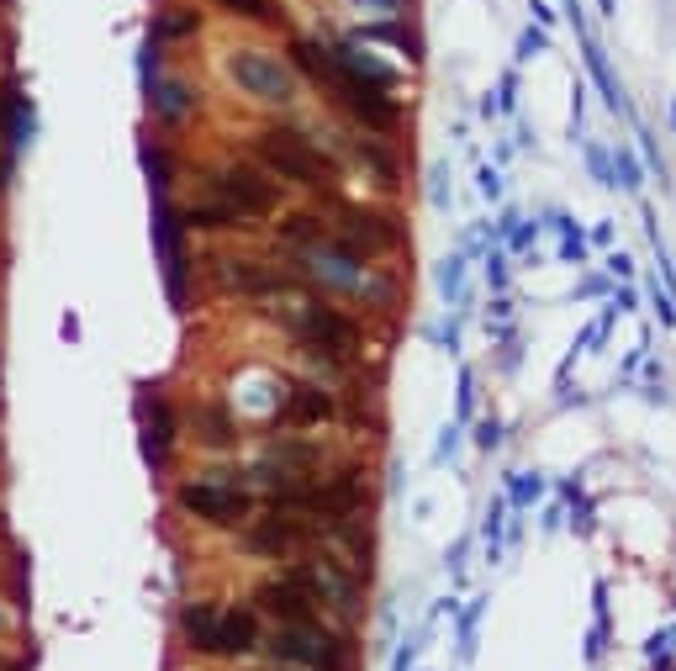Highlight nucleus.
I'll return each instance as SVG.
<instances>
[{"label": "nucleus", "mask_w": 676, "mask_h": 671, "mask_svg": "<svg viewBox=\"0 0 676 671\" xmlns=\"http://www.w3.org/2000/svg\"><path fill=\"white\" fill-rule=\"evenodd\" d=\"M180 508L206 524H238L249 513V497L238 487H222V481H191V487H180Z\"/></svg>", "instance_id": "nucleus-6"}, {"label": "nucleus", "mask_w": 676, "mask_h": 671, "mask_svg": "<svg viewBox=\"0 0 676 671\" xmlns=\"http://www.w3.org/2000/svg\"><path fill=\"white\" fill-rule=\"evenodd\" d=\"M291 323H296V339L312 344V349H328V354L354 349V323L344 318V312H333L328 302H302Z\"/></svg>", "instance_id": "nucleus-5"}, {"label": "nucleus", "mask_w": 676, "mask_h": 671, "mask_svg": "<svg viewBox=\"0 0 676 671\" xmlns=\"http://www.w3.org/2000/svg\"><path fill=\"white\" fill-rule=\"evenodd\" d=\"M212 191H217V207L228 212L233 222L238 217H265V212H275V201H280L275 180L259 175L254 164H228V170L212 180Z\"/></svg>", "instance_id": "nucleus-3"}, {"label": "nucleus", "mask_w": 676, "mask_h": 671, "mask_svg": "<svg viewBox=\"0 0 676 671\" xmlns=\"http://www.w3.org/2000/svg\"><path fill=\"white\" fill-rule=\"evenodd\" d=\"M175 407L169 402H159V397H143V455H148V465H164V455H169V444H175Z\"/></svg>", "instance_id": "nucleus-13"}, {"label": "nucleus", "mask_w": 676, "mask_h": 671, "mask_svg": "<svg viewBox=\"0 0 676 671\" xmlns=\"http://www.w3.org/2000/svg\"><path fill=\"white\" fill-rule=\"evenodd\" d=\"M259 608H265L275 624H312L317 619V598H312V587H307L302 571L259 587Z\"/></svg>", "instance_id": "nucleus-7"}, {"label": "nucleus", "mask_w": 676, "mask_h": 671, "mask_svg": "<svg viewBox=\"0 0 676 671\" xmlns=\"http://www.w3.org/2000/svg\"><path fill=\"white\" fill-rule=\"evenodd\" d=\"M286 238H302V244H317V222H312V217H286Z\"/></svg>", "instance_id": "nucleus-24"}, {"label": "nucleus", "mask_w": 676, "mask_h": 671, "mask_svg": "<svg viewBox=\"0 0 676 671\" xmlns=\"http://www.w3.org/2000/svg\"><path fill=\"white\" fill-rule=\"evenodd\" d=\"M360 37H365V43H397L407 59H418V43H412V32H407L402 22H370Z\"/></svg>", "instance_id": "nucleus-20"}, {"label": "nucleus", "mask_w": 676, "mask_h": 671, "mask_svg": "<svg viewBox=\"0 0 676 671\" xmlns=\"http://www.w3.org/2000/svg\"><path fill=\"white\" fill-rule=\"evenodd\" d=\"M307 529H302V518H291V513H280V508H270L259 524L243 534V550L249 555H286L296 539H302Z\"/></svg>", "instance_id": "nucleus-12"}, {"label": "nucleus", "mask_w": 676, "mask_h": 671, "mask_svg": "<svg viewBox=\"0 0 676 671\" xmlns=\"http://www.w3.org/2000/svg\"><path fill=\"white\" fill-rule=\"evenodd\" d=\"M328 418H333V397L323 386H296L286 397V407H280V423H291V428H312Z\"/></svg>", "instance_id": "nucleus-14"}, {"label": "nucleus", "mask_w": 676, "mask_h": 671, "mask_svg": "<svg viewBox=\"0 0 676 671\" xmlns=\"http://www.w3.org/2000/svg\"><path fill=\"white\" fill-rule=\"evenodd\" d=\"M307 576V587H312V598L317 603H333V608H360V576H349L338 561H317L302 571Z\"/></svg>", "instance_id": "nucleus-11"}, {"label": "nucleus", "mask_w": 676, "mask_h": 671, "mask_svg": "<svg viewBox=\"0 0 676 671\" xmlns=\"http://www.w3.org/2000/svg\"><path fill=\"white\" fill-rule=\"evenodd\" d=\"M291 64L302 69V80H312L317 90L333 85V53L317 37H291Z\"/></svg>", "instance_id": "nucleus-17"}, {"label": "nucleus", "mask_w": 676, "mask_h": 671, "mask_svg": "<svg viewBox=\"0 0 676 671\" xmlns=\"http://www.w3.org/2000/svg\"><path fill=\"white\" fill-rule=\"evenodd\" d=\"M154 238H159V259H164V281H169V302H185V244H180V222L169 217L164 196L154 207Z\"/></svg>", "instance_id": "nucleus-10"}, {"label": "nucleus", "mask_w": 676, "mask_h": 671, "mask_svg": "<svg viewBox=\"0 0 676 671\" xmlns=\"http://www.w3.org/2000/svg\"><path fill=\"white\" fill-rule=\"evenodd\" d=\"M328 90H333V96L344 101L360 122L381 127V133H386V127H397V106L386 101V90H375V85H365V80H349L338 64H333V85H328Z\"/></svg>", "instance_id": "nucleus-8"}, {"label": "nucleus", "mask_w": 676, "mask_h": 671, "mask_svg": "<svg viewBox=\"0 0 676 671\" xmlns=\"http://www.w3.org/2000/svg\"><path fill=\"white\" fill-rule=\"evenodd\" d=\"M143 85H148V101H154V111H159V117H169V122H180L185 111L196 106L191 90H185V80H143Z\"/></svg>", "instance_id": "nucleus-19"}, {"label": "nucleus", "mask_w": 676, "mask_h": 671, "mask_svg": "<svg viewBox=\"0 0 676 671\" xmlns=\"http://www.w3.org/2000/svg\"><path fill=\"white\" fill-rule=\"evenodd\" d=\"M143 159H148V180H154V191H164V180H169V154L148 143V148H143Z\"/></svg>", "instance_id": "nucleus-22"}, {"label": "nucleus", "mask_w": 676, "mask_h": 671, "mask_svg": "<svg viewBox=\"0 0 676 671\" xmlns=\"http://www.w3.org/2000/svg\"><path fill=\"white\" fill-rule=\"evenodd\" d=\"M375 6H386V11H397V6H402V0H375Z\"/></svg>", "instance_id": "nucleus-25"}, {"label": "nucleus", "mask_w": 676, "mask_h": 671, "mask_svg": "<svg viewBox=\"0 0 676 671\" xmlns=\"http://www.w3.org/2000/svg\"><path fill=\"white\" fill-rule=\"evenodd\" d=\"M222 6H228V11H238V16H249V22H280V6H275V0H222Z\"/></svg>", "instance_id": "nucleus-21"}, {"label": "nucleus", "mask_w": 676, "mask_h": 671, "mask_svg": "<svg viewBox=\"0 0 676 671\" xmlns=\"http://www.w3.org/2000/svg\"><path fill=\"white\" fill-rule=\"evenodd\" d=\"M259 640V619L249 608H228L217 619V656H243V650H254Z\"/></svg>", "instance_id": "nucleus-15"}, {"label": "nucleus", "mask_w": 676, "mask_h": 671, "mask_svg": "<svg viewBox=\"0 0 676 671\" xmlns=\"http://www.w3.org/2000/svg\"><path fill=\"white\" fill-rule=\"evenodd\" d=\"M0 133H11V148H22L32 138V106L22 96V85H0Z\"/></svg>", "instance_id": "nucleus-18"}, {"label": "nucleus", "mask_w": 676, "mask_h": 671, "mask_svg": "<svg viewBox=\"0 0 676 671\" xmlns=\"http://www.w3.org/2000/svg\"><path fill=\"white\" fill-rule=\"evenodd\" d=\"M338 228H344V249L354 259H365L375 249H386V238H397V228L381 217V212H370V207H354V201H344L338 207Z\"/></svg>", "instance_id": "nucleus-9"}, {"label": "nucleus", "mask_w": 676, "mask_h": 671, "mask_svg": "<svg viewBox=\"0 0 676 671\" xmlns=\"http://www.w3.org/2000/svg\"><path fill=\"white\" fill-rule=\"evenodd\" d=\"M217 603H191L180 613V635L191 650H206V656H217Z\"/></svg>", "instance_id": "nucleus-16"}, {"label": "nucleus", "mask_w": 676, "mask_h": 671, "mask_svg": "<svg viewBox=\"0 0 676 671\" xmlns=\"http://www.w3.org/2000/svg\"><path fill=\"white\" fill-rule=\"evenodd\" d=\"M201 434H206V439H217V444H233V423H228V413H222V407H217V413H206Z\"/></svg>", "instance_id": "nucleus-23"}, {"label": "nucleus", "mask_w": 676, "mask_h": 671, "mask_svg": "<svg viewBox=\"0 0 676 671\" xmlns=\"http://www.w3.org/2000/svg\"><path fill=\"white\" fill-rule=\"evenodd\" d=\"M265 650L286 666H302V671H349V656H344V640L323 624H280L275 635L265 640Z\"/></svg>", "instance_id": "nucleus-1"}, {"label": "nucleus", "mask_w": 676, "mask_h": 671, "mask_svg": "<svg viewBox=\"0 0 676 671\" xmlns=\"http://www.w3.org/2000/svg\"><path fill=\"white\" fill-rule=\"evenodd\" d=\"M254 154L275 164L286 180H302V185H328V159L317 154V148L302 138V133H291V127H265V133L254 138Z\"/></svg>", "instance_id": "nucleus-2"}, {"label": "nucleus", "mask_w": 676, "mask_h": 671, "mask_svg": "<svg viewBox=\"0 0 676 671\" xmlns=\"http://www.w3.org/2000/svg\"><path fill=\"white\" fill-rule=\"evenodd\" d=\"M228 74L238 80V90H249V96H259V101H291L296 96V80L286 74V64L280 59H270V53H254V48H243V53H233L228 59Z\"/></svg>", "instance_id": "nucleus-4"}, {"label": "nucleus", "mask_w": 676, "mask_h": 671, "mask_svg": "<svg viewBox=\"0 0 676 671\" xmlns=\"http://www.w3.org/2000/svg\"><path fill=\"white\" fill-rule=\"evenodd\" d=\"M0 671H16V666H11V661H0Z\"/></svg>", "instance_id": "nucleus-26"}]
</instances>
